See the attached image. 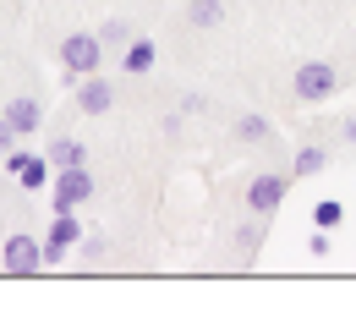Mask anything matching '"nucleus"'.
Returning a JSON list of instances; mask_svg holds the SVG:
<instances>
[{
    "instance_id": "nucleus-2",
    "label": "nucleus",
    "mask_w": 356,
    "mask_h": 318,
    "mask_svg": "<svg viewBox=\"0 0 356 318\" xmlns=\"http://www.w3.org/2000/svg\"><path fill=\"white\" fill-rule=\"evenodd\" d=\"M60 66H66L72 83H77V77H93V72L104 66V39H99V33H66V39H60Z\"/></svg>"
},
{
    "instance_id": "nucleus-16",
    "label": "nucleus",
    "mask_w": 356,
    "mask_h": 318,
    "mask_svg": "<svg viewBox=\"0 0 356 318\" xmlns=\"http://www.w3.org/2000/svg\"><path fill=\"white\" fill-rule=\"evenodd\" d=\"M268 132H274V127H268V116H258V110L236 121V137H241V143H268Z\"/></svg>"
},
{
    "instance_id": "nucleus-14",
    "label": "nucleus",
    "mask_w": 356,
    "mask_h": 318,
    "mask_svg": "<svg viewBox=\"0 0 356 318\" xmlns=\"http://www.w3.org/2000/svg\"><path fill=\"white\" fill-rule=\"evenodd\" d=\"M186 22H192V28H220L225 0H192V6H186Z\"/></svg>"
},
{
    "instance_id": "nucleus-9",
    "label": "nucleus",
    "mask_w": 356,
    "mask_h": 318,
    "mask_svg": "<svg viewBox=\"0 0 356 318\" xmlns=\"http://www.w3.org/2000/svg\"><path fill=\"white\" fill-rule=\"evenodd\" d=\"M6 121H11V132L17 137H33L44 127V110H39V99H28V93H17V99H6V110H0Z\"/></svg>"
},
{
    "instance_id": "nucleus-6",
    "label": "nucleus",
    "mask_w": 356,
    "mask_h": 318,
    "mask_svg": "<svg viewBox=\"0 0 356 318\" xmlns=\"http://www.w3.org/2000/svg\"><path fill=\"white\" fill-rule=\"evenodd\" d=\"M0 269L6 274H39L44 269V241L28 236V230H11V236L0 241Z\"/></svg>"
},
{
    "instance_id": "nucleus-11",
    "label": "nucleus",
    "mask_w": 356,
    "mask_h": 318,
    "mask_svg": "<svg viewBox=\"0 0 356 318\" xmlns=\"http://www.w3.org/2000/svg\"><path fill=\"white\" fill-rule=\"evenodd\" d=\"M49 165H55V170L88 165V143H83V137H55V143H49Z\"/></svg>"
},
{
    "instance_id": "nucleus-1",
    "label": "nucleus",
    "mask_w": 356,
    "mask_h": 318,
    "mask_svg": "<svg viewBox=\"0 0 356 318\" xmlns=\"http://www.w3.org/2000/svg\"><path fill=\"white\" fill-rule=\"evenodd\" d=\"M291 93H296L302 104L334 99V93H340V66H334V61H302L296 77H291Z\"/></svg>"
},
{
    "instance_id": "nucleus-22",
    "label": "nucleus",
    "mask_w": 356,
    "mask_h": 318,
    "mask_svg": "<svg viewBox=\"0 0 356 318\" xmlns=\"http://www.w3.org/2000/svg\"><path fill=\"white\" fill-rule=\"evenodd\" d=\"M0 66H6V45H0Z\"/></svg>"
},
{
    "instance_id": "nucleus-20",
    "label": "nucleus",
    "mask_w": 356,
    "mask_h": 318,
    "mask_svg": "<svg viewBox=\"0 0 356 318\" xmlns=\"http://www.w3.org/2000/svg\"><path fill=\"white\" fill-rule=\"evenodd\" d=\"M11 143H17V132H11V121L0 116V159H6V148H11Z\"/></svg>"
},
{
    "instance_id": "nucleus-19",
    "label": "nucleus",
    "mask_w": 356,
    "mask_h": 318,
    "mask_svg": "<svg viewBox=\"0 0 356 318\" xmlns=\"http://www.w3.org/2000/svg\"><path fill=\"white\" fill-rule=\"evenodd\" d=\"M329 247H334V241H329V230L318 225V230H312V236H307V253H312V258H323Z\"/></svg>"
},
{
    "instance_id": "nucleus-8",
    "label": "nucleus",
    "mask_w": 356,
    "mask_h": 318,
    "mask_svg": "<svg viewBox=\"0 0 356 318\" xmlns=\"http://www.w3.org/2000/svg\"><path fill=\"white\" fill-rule=\"evenodd\" d=\"M110 104H115V83H110L104 72L77 77V110H83V116H104Z\"/></svg>"
},
{
    "instance_id": "nucleus-13",
    "label": "nucleus",
    "mask_w": 356,
    "mask_h": 318,
    "mask_svg": "<svg viewBox=\"0 0 356 318\" xmlns=\"http://www.w3.org/2000/svg\"><path fill=\"white\" fill-rule=\"evenodd\" d=\"M258 247H264V214H252L247 225L236 230V258H241V264H252V258H258Z\"/></svg>"
},
{
    "instance_id": "nucleus-12",
    "label": "nucleus",
    "mask_w": 356,
    "mask_h": 318,
    "mask_svg": "<svg viewBox=\"0 0 356 318\" xmlns=\"http://www.w3.org/2000/svg\"><path fill=\"white\" fill-rule=\"evenodd\" d=\"M323 165H329V148H318V143L296 148V159H291V182H307V176H318Z\"/></svg>"
},
{
    "instance_id": "nucleus-5",
    "label": "nucleus",
    "mask_w": 356,
    "mask_h": 318,
    "mask_svg": "<svg viewBox=\"0 0 356 318\" xmlns=\"http://www.w3.org/2000/svg\"><path fill=\"white\" fill-rule=\"evenodd\" d=\"M93 198V165H72L49 176V209H83Z\"/></svg>"
},
{
    "instance_id": "nucleus-7",
    "label": "nucleus",
    "mask_w": 356,
    "mask_h": 318,
    "mask_svg": "<svg viewBox=\"0 0 356 318\" xmlns=\"http://www.w3.org/2000/svg\"><path fill=\"white\" fill-rule=\"evenodd\" d=\"M6 176H17V182L28 186V192H39V186H49V176H55V165H49L44 154H33V148H6Z\"/></svg>"
},
{
    "instance_id": "nucleus-18",
    "label": "nucleus",
    "mask_w": 356,
    "mask_h": 318,
    "mask_svg": "<svg viewBox=\"0 0 356 318\" xmlns=\"http://www.w3.org/2000/svg\"><path fill=\"white\" fill-rule=\"evenodd\" d=\"M99 39H104V49H127V39H132V28H127L121 17H110V22L99 28Z\"/></svg>"
},
{
    "instance_id": "nucleus-4",
    "label": "nucleus",
    "mask_w": 356,
    "mask_h": 318,
    "mask_svg": "<svg viewBox=\"0 0 356 318\" xmlns=\"http://www.w3.org/2000/svg\"><path fill=\"white\" fill-rule=\"evenodd\" d=\"M285 192H291V170H258V176L247 182V214L274 220L280 203H285Z\"/></svg>"
},
{
    "instance_id": "nucleus-3",
    "label": "nucleus",
    "mask_w": 356,
    "mask_h": 318,
    "mask_svg": "<svg viewBox=\"0 0 356 318\" xmlns=\"http://www.w3.org/2000/svg\"><path fill=\"white\" fill-rule=\"evenodd\" d=\"M83 220H77V209H49V236H44V269L55 264H66V253L83 241Z\"/></svg>"
},
{
    "instance_id": "nucleus-17",
    "label": "nucleus",
    "mask_w": 356,
    "mask_h": 318,
    "mask_svg": "<svg viewBox=\"0 0 356 318\" xmlns=\"http://www.w3.org/2000/svg\"><path fill=\"white\" fill-rule=\"evenodd\" d=\"M72 253H77V258H83V264H99V258H104V253H110V241H104V236H99V230H83V241H77V247H72Z\"/></svg>"
},
{
    "instance_id": "nucleus-15",
    "label": "nucleus",
    "mask_w": 356,
    "mask_h": 318,
    "mask_svg": "<svg viewBox=\"0 0 356 318\" xmlns=\"http://www.w3.org/2000/svg\"><path fill=\"white\" fill-rule=\"evenodd\" d=\"M312 225L340 230V225H346V203H334V198H318V203H312Z\"/></svg>"
},
{
    "instance_id": "nucleus-21",
    "label": "nucleus",
    "mask_w": 356,
    "mask_h": 318,
    "mask_svg": "<svg viewBox=\"0 0 356 318\" xmlns=\"http://www.w3.org/2000/svg\"><path fill=\"white\" fill-rule=\"evenodd\" d=\"M340 137H346V143H356V116H346V121H340Z\"/></svg>"
},
{
    "instance_id": "nucleus-10",
    "label": "nucleus",
    "mask_w": 356,
    "mask_h": 318,
    "mask_svg": "<svg viewBox=\"0 0 356 318\" xmlns=\"http://www.w3.org/2000/svg\"><path fill=\"white\" fill-rule=\"evenodd\" d=\"M154 66H159V45H154L148 33L127 39V49H121V72H127V77H148Z\"/></svg>"
}]
</instances>
